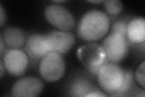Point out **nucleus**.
I'll list each match as a JSON object with an SVG mask.
<instances>
[{
    "mask_svg": "<svg viewBox=\"0 0 145 97\" xmlns=\"http://www.w3.org/2000/svg\"><path fill=\"white\" fill-rule=\"evenodd\" d=\"M44 89V84L40 79L33 77L22 78L13 85L12 94L13 96L35 97L38 96Z\"/></svg>",
    "mask_w": 145,
    "mask_h": 97,
    "instance_id": "obj_8",
    "label": "nucleus"
},
{
    "mask_svg": "<svg viewBox=\"0 0 145 97\" xmlns=\"http://www.w3.org/2000/svg\"><path fill=\"white\" fill-rule=\"evenodd\" d=\"M39 72L44 79L48 82L56 81L61 79L65 72V63L62 55L50 52L40 59Z\"/></svg>",
    "mask_w": 145,
    "mask_h": 97,
    "instance_id": "obj_4",
    "label": "nucleus"
},
{
    "mask_svg": "<svg viewBox=\"0 0 145 97\" xmlns=\"http://www.w3.org/2000/svg\"><path fill=\"white\" fill-rule=\"evenodd\" d=\"M4 44L12 49L21 48L25 42V35L22 30L15 27H8L1 35Z\"/></svg>",
    "mask_w": 145,
    "mask_h": 97,
    "instance_id": "obj_12",
    "label": "nucleus"
},
{
    "mask_svg": "<svg viewBox=\"0 0 145 97\" xmlns=\"http://www.w3.org/2000/svg\"><path fill=\"white\" fill-rule=\"evenodd\" d=\"M50 52L63 54L69 51L75 43V38L71 33L65 31H53L45 35Z\"/></svg>",
    "mask_w": 145,
    "mask_h": 97,
    "instance_id": "obj_7",
    "label": "nucleus"
},
{
    "mask_svg": "<svg viewBox=\"0 0 145 97\" xmlns=\"http://www.w3.org/2000/svg\"><path fill=\"white\" fill-rule=\"evenodd\" d=\"M103 1L101 0V1H88V2L90 3H102Z\"/></svg>",
    "mask_w": 145,
    "mask_h": 97,
    "instance_id": "obj_22",
    "label": "nucleus"
},
{
    "mask_svg": "<svg viewBox=\"0 0 145 97\" xmlns=\"http://www.w3.org/2000/svg\"><path fill=\"white\" fill-rule=\"evenodd\" d=\"M106 95L102 94L101 92H98V91H91L89 93L86 95L85 96H89V97H93V96H106Z\"/></svg>",
    "mask_w": 145,
    "mask_h": 97,
    "instance_id": "obj_19",
    "label": "nucleus"
},
{
    "mask_svg": "<svg viewBox=\"0 0 145 97\" xmlns=\"http://www.w3.org/2000/svg\"><path fill=\"white\" fill-rule=\"evenodd\" d=\"M93 91V90H92ZM91 92V87L87 82L78 81L73 84L72 87L71 93L74 96H85L86 95Z\"/></svg>",
    "mask_w": 145,
    "mask_h": 97,
    "instance_id": "obj_13",
    "label": "nucleus"
},
{
    "mask_svg": "<svg viewBox=\"0 0 145 97\" xmlns=\"http://www.w3.org/2000/svg\"><path fill=\"white\" fill-rule=\"evenodd\" d=\"M125 71L115 63H108L100 69L97 73L99 86L111 95L114 94L123 84Z\"/></svg>",
    "mask_w": 145,
    "mask_h": 97,
    "instance_id": "obj_2",
    "label": "nucleus"
},
{
    "mask_svg": "<svg viewBox=\"0 0 145 97\" xmlns=\"http://www.w3.org/2000/svg\"><path fill=\"white\" fill-rule=\"evenodd\" d=\"M127 27L128 24L125 21H116L112 26L111 34H120L127 39Z\"/></svg>",
    "mask_w": 145,
    "mask_h": 97,
    "instance_id": "obj_16",
    "label": "nucleus"
},
{
    "mask_svg": "<svg viewBox=\"0 0 145 97\" xmlns=\"http://www.w3.org/2000/svg\"><path fill=\"white\" fill-rule=\"evenodd\" d=\"M102 47L105 52L106 58L109 63L121 62L129 51L128 40L118 34H111L104 39Z\"/></svg>",
    "mask_w": 145,
    "mask_h": 97,
    "instance_id": "obj_5",
    "label": "nucleus"
},
{
    "mask_svg": "<svg viewBox=\"0 0 145 97\" xmlns=\"http://www.w3.org/2000/svg\"><path fill=\"white\" fill-rule=\"evenodd\" d=\"M144 63L145 61H143L140 65L138 66L135 71V77L136 81H137L138 84L141 86L143 88H144Z\"/></svg>",
    "mask_w": 145,
    "mask_h": 97,
    "instance_id": "obj_17",
    "label": "nucleus"
},
{
    "mask_svg": "<svg viewBox=\"0 0 145 97\" xmlns=\"http://www.w3.org/2000/svg\"><path fill=\"white\" fill-rule=\"evenodd\" d=\"M3 64L4 63L2 61H1V68H0V69H1V72H0V75H1V77H2L3 75L4 69V67H5V66H4V64Z\"/></svg>",
    "mask_w": 145,
    "mask_h": 97,
    "instance_id": "obj_21",
    "label": "nucleus"
},
{
    "mask_svg": "<svg viewBox=\"0 0 145 97\" xmlns=\"http://www.w3.org/2000/svg\"><path fill=\"white\" fill-rule=\"evenodd\" d=\"M6 12L4 11V9L3 7V6L0 5V24H1V26H3L4 22L6 21Z\"/></svg>",
    "mask_w": 145,
    "mask_h": 97,
    "instance_id": "obj_18",
    "label": "nucleus"
},
{
    "mask_svg": "<svg viewBox=\"0 0 145 97\" xmlns=\"http://www.w3.org/2000/svg\"><path fill=\"white\" fill-rule=\"evenodd\" d=\"M127 39L131 43H144L145 40V20L138 17L131 21L127 27Z\"/></svg>",
    "mask_w": 145,
    "mask_h": 97,
    "instance_id": "obj_11",
    "label": "nucleus"
},
{
    "mask_svg": "<svg viewBox=\"0 0 145 97\" xmlns=\"http://www.w3.org/2000/svg\"><path fill=\"white\" fill-rule=\"evenodd\" d=\"M47 20L57 29L67 32L72 30L75 26L74 18L64 7L52 4L45 9Z\"/></svg>",
    "mask_w": 145,
    "mask_h": 97,
    "instance_id": "obj_6",
    "label": "nucleus"
},
{
    "mask_svg": "<svg viewBox=\"0 0 145 97\" xmlns=\"http://www.w3.org/2000/svg\"><path fill=\"white\" fill-rule=\"evenodd\" d=\"M105 7L109 13L117 15L121 11L123 4L119 0H109L105 2Z\"/></svg>",
    "mask_w": 145,
    "mask_h": 97,
    "instance_id": "obj_15",
    "label": "nucleus"
},
{
    "mask_svg": "<svg viewBox=\"0 0 145 97\" xmlns=\"http://www.w3.org/2000/svg\"><path fill=\"white\" fill-rule=\"evenodd\" d=\"M4 49H5V48H4V41H3V39L2 38V36L1 35V57H3Z\"/></svg>",
    "mask_w": 145,
    "mask_h": 97,
    "instance_id": "obj_20",
    "label": "nucleus"
},
{
    "mask_svg": "<svg viewBox=\"0 0 145 97\" xmlns=\"http://www.w3.org/2000/svg\"><path fill=\"white\" fill-rule=\"evenodd\" d=\"M77 55L84 66L93 75H97L100 69L109 63L102 46L96 43L81 46L78 49Z\"/></svg>",
    "mask_w": 145,
    "mask_h": 97,
    "instance_id": "obj_3",
    "label": "nucleus"
},
{
    "mask_svg": "<svg viewBox=\"0 0 145 97\" xmlns=\"http://www.w3.org/2000/svg\"><path fill=\"white\" fill-rule=\"evenodd\" d=\"M25 49L29 56L35 59H41L50 52L45 35L40 34H33L29 36Z\"/></svg>",
    "mask_w": 145,
    "mask_h": 97,
    "instance_id": "obj_10",
    "label": "nucleus"
},
{
    "mask_svg": "<svg viewBox=\"0 0 145 97\" xmlns=\"http://www.w3.org/2000/svg\"><path fill=\"white\" fill-rule=\"evenodd\" d=\"M133 73L131 71H125V78L123 84H122L120 88L114 94L112 95L114 96H121L123 95V94L126 93L128 92L131 87L133 86Z\"/></svg>",
    "mask_w": 145,
    "mask_h": 97,
    "instance_id": "obj_14",
    "label": "nucleus"
},
{
    "mask_svg": "<svg viewBox=\"0 0 145 97\" xmlns=\"http://www.w3.org/2000/svg\"><path fill=\"white\" fill-rule=\"evenodd\" d=\"M64 1H63V0H62V1H54V2H56V3H63Z\"/></svg>",
    "mask_w": 145,
    "mask_h": 97,
    "instance_id": "obj_23",
    "label": "nucleus"
},
{
    "mask_svg": "<svg viewBox=\"0 0 145 97\" xmlns=\"http://www.w3.org/2000/svg\"><path fill=\"white\" fill-rule=\"evenodd\" d=\"M110 27V20L104 12L93 10L87 12L79 22L77 33L87 41L100 40L105 36Z\"/></svg>",
    "mask_w": 145,
    "mask_h": 97,
    "instance_id": "obj_1",
    "label": "nucleus"
},
{
    "mask_svg": "<svg viewBox=\"0 0 145 97\" xmlns=\"http://www.w3.org/2000/svg\"><path fill=\"white\" fill-rule=\"evenodd\" d=\"M4 66L14 76H21L25 72L28 65V57L22 50L12 49L8 51L3 58Z\"/></svg>",
    "mask_w": 145,
    "mask_h": 97,
    "instance_id": "obj_9",
    "label": "nucleus"
}]
</instances>
